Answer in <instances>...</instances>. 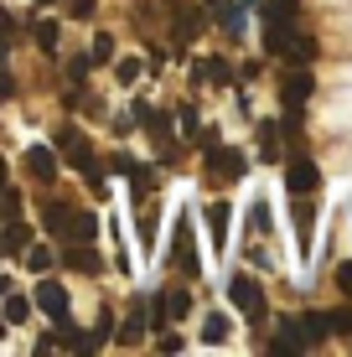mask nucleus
Wrapping results in <instances>:
<instances>
[{
  "label": "nucleus",
  "mask_w": 352,
  "mask_h": 357,
  "mask_svg": "<svg viewBox=\"0 0 352 357\" xmlns=\"http://www.w3.org/2000/svg\"><path fill=\"white\" fill-rule=\"evenodd\" d=\"M93 213H78V207H68V202H57V207H47V233H57V238H68V243H83V238H93Z\"/></svg>",
  "instance_id": "1"
},
{
  "label": "nucleus",
  "mask_w": 352,
  "mask_h": 357,
  "mask_svg": "<svg viewBox=\"0 0 352 357\" xmlns=\"http://www.w3.org/2000/svg\"><path fill=\"white\" fill-rule=\"evenodd\" d=\"M57 151H63L68 161L83 171V176H89V171H99V155H93V145L83 140L78 130H57Z\"/></svg>",
  "instance_id": "2"
},
{
  "label": "nucleus",
  "mask_w": 352,
  "mask_h": 357,
  "mask_svg": "<svg viewBox=\"0 0 352 357\" xmlns=\"http://www.w3.org/2000/svg\"><path fill=\"white\" fill-rule=\"evenodd\" d=\"M228 295H234V305H238L244 316H254V321L264 316V290H259V280L234 275V280H228Z\"/></svg>",
  "instance_id": "3"
},
{
  "label": "nucleus",
  "mask_w": 352,
  "mask_h": 357,
  "mask_svg": "<svg viewBox=\"0 0 352 357\" xmlns=\"http://www.w3.org/2000/svg\"><path fill=\"white\" fill-rule=\"evenodd\" d=\"M244 151H217V145H208V181L217 176V181H238L244 176Z\"/></svg>",
  "instance_id": "4"
},
{
  "label": "nucleus",
  "mask_w": 352,
  "mask_h": 357,
  "mask_svg": "<svg viewBox=\"0 0 352 357\" xmlns=\"http://www.w3.org/2000/svg\"><path fill=\"white\" fill-rule=\"evenodd\" d=\"M31 305H36V311H47L52 321H68V290L57 285V280H42V285L31 290Z\"/></svg>",
  "instance_id": "5"
},
{
  "label": "nucleus",
  "mask_w": 352,
  "mask_h": 357,
  "mask_svg": "<svg viewBox=\"0 0 352 357\" xmlns=\"http://www.w3.org/2000/svg\"><path fill=\"white\" fill-rule=\"evenodd\" d=\"M316 181H321L316 161H306V155H296V161H290V171H285V187H290V197H311V192H316Z\"/></svg>",
  "instance_id": "6"
},
{
  "label": "nucleus",
  "mask_w": 352,
  "mask_h": 357,
  "mask_svg": "<svg viewBox=\"0 0 352 357\" xmlns=\"http://www.w3.org/2000/svg\"><path fill=\"white\" fill-rule=\"evenodd\" d=\"M21 161H26V171H31L36 181H52L57 176V151H52V145H31Z\"/></svg>",
  "instance_id": "7"
},
{
  "label": "nucleus",
  "mask_w": 352,
  "mask_h": 357,
  "mask_svg": "<svg viewBox=\"0 0 352 357\" xmlns=\"http://www.w3.org/2000/svg\"><path fill=\"white\" fill-rule=\"evenodd\" d=\"M176 269H181V275H197V249H192V223H187V218H181V223H176Z\"/></svg>",
  "instance_id": "8"
},
{
  "label": "nucleus",
  "mask_w": 352,
  "mask_h": 357,
  "mask_svg": "<svg viewBox=\"0 0 352 357\" xmlns=\"http://www.w3.org/2000/svg\"><path fill=\"white\" fill-rule=\"evenodd\" d=\"M306 347V331H300L296 316H285L280 326H275V337H270V352H300Z\"/></svg>",
  "instance_id": "9"
},
{
  "label": "nucleus",
  "mask_w": 352,
  "mask_h": 357,
  "mask_svg": "<svg viewBox=\"0 0 352 357\" xmlns=\"http://www.w3.org/2000/svg\"><path fill=\"white\" fill-rule=\"evenodd\" d=\"M0 295H6V326H21V321L31 316V301L10 290V280H0Z\"/></svg>",
  "instance_id": "10"
},
{
  "label": "nucleus",
  "mask_w": 352,
  "mask_h": 357,
  "mask_svg": "<svg viewBox=\"0 0 352 357\" xmlns=\"http://www.w3.org/2000/svg\"><path fill=\"white\" fill-rule=\"evenodd\" d=\"M280 93H285V109H290V114H296V109H300V104H306V98H311V73H290Z\"/></svg>",
  "instance_id": "11"
},
{
  "label": "nucleus",
  "mask_w": 352,
  "mask_h": 357,
  "mask_svg": "<svg viewBox=\"0 0 352 357\" xmlns=\"http://www.w3.org/2000/svg\"><path fill=\"white\" fill-rule=\"evenodd\" d=\"M202 223H208V233H213V249H223L228 243V202H213L208 213H202Z\"/></svg>",
  "instance_id": "12"
},
{
  "label": "nucleus",
  "mask_w": 352,
  "mask_h": 357,
  "mask_svg": "<svg viewBox=\"0 0 352 357\" xmlns=\"http://www.w3.org/2000/svg\"><path fill=\"white\" fill-rule=\"evenodd\" d=\"M26 243H31L26 223H21V218H6V228H0V249H6V254H16V249H26Z\"/></svg>",
  "instance_id": "13"
},
{
  "label": "nucleus",
  "mask_w": 352,
  "mask_h": 357,
  "mask_svg": "<svg viewBox=\"0 0 352 357\" xmlns=\"http://www.w3.org/2000/svg\"><path fill=\"white\" fill-rule=\"evenodd\" d=\"M161 305H166V321H181V316L192 311V295L181 285H171V290H161Z\"/></svg>",
  "instance_id": "14"
},
{
  "label": "nucleus",
  "mask_w": 352,
  "mask_h": 357,
  "mask_svg": "<svg viewBox=\"0 0 352 357\" xmlns=\"http://www.w3.org/2000/svg\"><path fill=\"white\" fill-rule=\"evenodd\" d=\"M290 36H296V26H290V21H270V16H264V47H270V52H285Z\"/></svg>",
  "instance_id": "15"
},
{
  "label": "nucleus",
  "mask_w": 352,
  "mask_h": 357,
  "mask_svg": "<svg viewBox=\"0 0 352 357\" xmlns=\"http://www.w3.org/2000/svg\"><path fill=\"white\" fill-rule=\"evenodd\" d=\"M21 259H26V269H31V275H47V269H52V259H57V254L47 249V243H26V249H21Z\"/></svg>",
  "instance_id": "16"
},
{
  "label": "nucleus",
  "mask_w": 352,
  "mask_h": 357,
  "mask_svg": "<svg viewBox=\"0 0 352 357\" xmlns=\"http://www.w3.org/2000/svg\"><path fill=\"white\" fill-rule=\"evenodd\" d=\"M140 331H145V311H140V301H135V305H130V316H125V326H119V347H135Z\"/></svg>",
  "instance_id": "17"
},
{
  "label": "nucleus",
  "mask_w": 352,
  "mask_h": 357,
  "mask_svg": "<svg viewBox=\"0 0 352 357\" xmlns=\"http://www.w3.org/2000/svg\"><path fill=\"white\" fill-rule=\"evenodd\" d=\"M192 78H197V83H228V78H234V68H228L223 63V57H208V63H197V68H192Z\"/></svg>",
  "instance_id": "18"
},
{
  "label": "nucleus",
  "mask_w": 352,
  "mask_h": 357,
  "mask_svg": "<svg viewBox=\"0 0 352 357\" xmlns=\"http://www.w3.org/2000/svg\"><path fill=\"white\" fill-rule=\"evenodd\" d=\"M259 155L264 161H280V125H275V119L259 125Z\"/></svg>",
  "instance_id": "19"
},
{
  "label": "nucleus",
  "mask_w": 352,
  "mask_h": 357,
  "mask_svg": "<svg viewBox=\"0 0 352 357\" xmlns=\"http://www.w3.org/2000/svg\"><path fill=\"white\" fill-rule=\"evenodd\" d=\"M311 223H316V207L300 197L296 202V238H300V249H311Z\"/></svg>",
  "instance_id": "20"
},
{
  "label": "nucleus",
  "mask_w": 352,
  "mask_h": 357,
  "mask_svg": "<svg viewBox=\"0 0 352 357\" xmlns=\"http://www.w3.org/2000/svg\"><path fill=\"white\" fill-rule=\"evenodd\" d=\"M63 259H68L72 269H78V275H99V269H104L99 259H93V249H83V243H72V249L63 254Z\"/></svg>",
  "instance_id": "21"
},
{
  "label": "nucleus",
  "mask_w": 352,
  "mask_h": 357,
  "mask_svg": "<svg viewBox=\"0 0 352 357\" xmlns=\"http://www.w3.org/2000/svg\"><path fill=\"white\" fill-rule=\"evenodd\" d=\"M300 331H306V342H321L326 331H332V316H326V311H306V316H300Z\"/></svg>",
  "instance_id": "22"
},
{
  "label": "nucleus",
  "mask_w": 352,
  "mask_h": 357,
  "mask_svg": "<svg viewBox=\"0 0 352 357\" xmlns=\"http://www.w3.org/2000/svg\"><path fill=\"white\" fill-rule=\"evenodd\" d=\"M228 331H234V321H228V316H208V321H202V342H208V347H217V342H228Z\"/></svg>",
  "instance_id": "23"
},
{
  "label": "nucleus",
  "mask_w": 352,
  "mask_h": 357,
  "mask_svg": "<svg viewBox=\"0 0 352 357\" xmlns=\"http://www.w3.org/2000/svg\"><path fill=\"white\" fill-rule=\"evenodd\" d=\"M280 57H290V63H300V68H306L311 63V57H316V42H311V36H290V42H285V52Z\"/></svg>",
  "instance_id": "24"
},
{
  "label": "nucleus",
  "mask_w": 352,
  "mask_h": 357,
  "mask_svg": "<svg viewBox=\"0 0 352 357\" xmlns=\"http://www.w3.org/2000/svg\"><path fill=\"white\" fill-rule=\"evenodd\" d=\"M197 31H202V16H197V10H176V42H192Z\"/></svg>",
  "instance_id": "25"
},
{
  "label": "nucleus",
  "mask_w": 352,
  "mask_h": 357,
  "mask_svg": "<svg viewBox=\"0 0 352 357\" xmlns=\"http://www.w3.org/2000/svg\"><path fill=\"white\" fill-rule=\"evenodd\" d=\"M31 36H36V47H47V52H52V47H57V21H31Z\"/></svg>",
  "instance_id": "26"
},
{
  "label": "nucleus",
  "mask_w": 352,
  "mask_h": 357,
  "mask_svg": "<svg viewBox=\"0 0 352 357\" xmlns=\"http://www.w3.org/2000/svg\"><path fill=\"white\" fill-rule=\"evenodd\" d=\"M296 0H264V16H270V21H296Z\"/></svg>",
  "instance_id": "27"
},
{
  "label": "nucleus",
  "mask_w": 352,
  "mask_h": 357,
  "mask_svg": "<svg viewBox=\"0 0 352 357\" xmlns=\"http://www.w3.org/2000/svg\"><path fill=\"white\" fill-rule=\"evenodd\" d=\"M89 63L99 68V63H114V36H93V52H89Z\"/></svg>",
  "instance_id": "28"
},
{
  "label": "nucleus",
  "mask_w": 352,
  "mask_h": 357,
  "mask_svg": "<svg viewBox=\"0 0 352 357\" xmlns=\"http://www.w3.org/2000/svg\"><path fill=\"white\" fill-rule=\"evenodd\" d=\"M249 233H270V207H264V202H254V213H249Z\"/></svg>",
  "instance_id": "29"
},
{
  "label": "nucleus",
  "mask_w": 352,
  "mask_h": 357,
  "mask_svg": "<svg viewBox=\"0 0 352 357\" xmlns=\"http://www.w3.org/2000/svg\"><path fill=\"white\" fill-rule=\"evenodd\" d=\"M114 73H119V83H135L140 78V63H135V57H125V63H114Z\"/></svg>",
  "instance_id": "30"
},
{
  "label": "nucleus",
  "mask_w": 352,
  "mask_h": 357,
  "mask_svg": "<svg viewBox=\"0 0 352 357\" xmlns=\"http://www.w3.org/2000/svg\"><path fill=\"white\" fill-rule=\"evenodd\" d=\"M140 243H145V249L155 243V213H140Z\"/></svg>",
  "instance_id": "31"
},
{
  "label": "nucleus",
  "mask_w": 352,
  "mask_h": 357,
  "mask_svg": "<svg viewBox=\"0 0 352 357\" xmlns=\"http://www.w3.org/2000/svg\"><path fill=\"white\" fill-rule=\"evenodd\" d=\"M337 285H342V290H347V301H352V259L337 264Z\"/></svg>",
  "instance_id": "32"
},
{
  "label": "nucleus",
  "mask_w": 352,
  "mask_h": 357,
  "mask_svg": "<svg viewBox=\"0 0 352 357\" xmlns=\"http://www.w3.org/2000/svg\"><path fill=\"white\" fill-rule=\"evenodd\" d=\"M68 16H72V21H83V16H93V0H68Z\"/></svg>",
  "instance_id": "33"
},
{
  "label": "nucleus",
  "mask_w": 352,
  "mask_h": 357,
  "mask_svg": "<svg viewBox=\"0 0 352 357\" xmlns=\"http://www.w3.org/2000/svg\"><path fill=\"white\" fill-rule=\"evenodd\" d=\"M332 331H352V311H332Z\"/></svg>",
  "instance_id": "34"
},
{
  "label": "nucleus",
  "mask_w": 352,
  "mask_h": 357,
  "mask_svg": "<svg viewBox=\"0 0 352 357\" xmlns=\"http://www.w3.org/2000/svg\"><path fill=\"white\" fill-rule=\"evenodd\" d=\"M89 68H93L89 57H72V63H68V73H72V78H89Z\"/></svg>",
  "instance_id": "35"
},
{
  "label": "nucleus",
  "mask_w": 352,
  "mask_h": 357,
  "mask_svg": "<svg viewBox=\"0 0 352 357\" xmlns=\"http://www.w3.org/2000/svg\"><path fill=\"white\" fill-rule=\"evenodd\" d=\"M10 93H16V83H10V73H0V104H6Z\"/></svg>",
  "instance_id": "36"
},
{
  "label": "nucleus",
  "mask_w": 352,
  "mask_h": 357,
  "mask_svg": "<svg viewBox=\"0 0 352 357\" xmlns=\"http://www.w3.org/2000/svg\"><path fill=\"white\" fill-rule=\"evenodd\" d=\"M6 52H10V42H6V36H0V63H6Z\"/></svg>",
  "instance_id": "37"
},
{
  "label": "nucleus",
  "mask_w": 352,
  "mask_h": 357,
  "mask_svg": "<svg viewBox=\"0 0 352 357\" xmlns=\"http://www.w3.org/2000/svg\"><path fill=\"white\" fill-rule=\"evenodd\" d=\"M0 187H6V161H0Z\"/></svg>",
  "instance_id": "38"
},
{
  "label": "nucleus",
  "mask_w": 352,
  "mask_h": 357,
  "mask_svg": "<svg viewBox=\"0 0 352 357\" xmlns=\"http://www.w3.org/2000/svg\"><path fill=\"white\" fill-rule=\"evenodd\" d=\"M0 337H6V316H0Z\"/></svg>",
  "instance_id": "39"
},
{
  "label": "nucleus",
  "mask_w": 352,
  "mask_h": 357,
  "mask_svg": "<svg viewBox=\"0 0 352 357\" xmlns=\"http://www.w3.org/2000/svg\"><path fill=\"white\" fill-rule=\"evenodd\" d=\"M42 6H52V0H42Z\"/></svg>",
  "instance_id": "40"
}]
</instances>
